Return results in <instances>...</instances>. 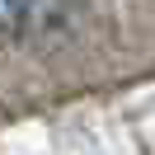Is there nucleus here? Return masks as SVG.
<instances>
[{"label": "nucleus", "instance_id": "1", "mask_svg": "<svg viewBox=\"0 0 155 155\" xmlns=\"http://www.w3.org/2000/svg\"><path fill=\"white\" fill-rule=\"evenodd\" d=\"M19 24H24V0H0V28L19 33Z\"/></svg>", "mask_w": 155, "mask_h": 155}]
</instances>
